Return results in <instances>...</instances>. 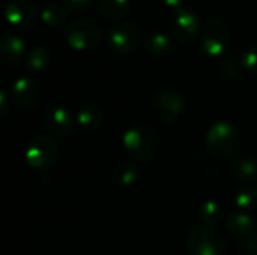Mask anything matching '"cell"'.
Wrapping results in <instances>:
<instances>
[{
	"mask_svg": "<svg viewBox=\"0 0 257 255\" xmlns=\"http://www.w3.org/2000/svg\"><path fill=\"white\" fill-rule=\"evenodd\" d=\"M122 143L126 152L137 161H151L157 150V138L151 128L139 125L125 131Z\"/></svg>",
	"mask_w": 257,
	"mask_h": 255,
	"instance_id": "3",
	"label": "cell"
},
{
	"mask_svg": "<svg viewBox=\"0 0 257 255\" xmlns=\"http://www.w3.org/2000/svg\"><path fill=\"white\" fill-rule=\"evenodd\" d=\"M197 215H199V219H200L202 225L212 227V225H215V224L221 219V216H223V209H221V206H220L218 201H215V200H208V201H205V203L200 204Z\"/></svg>",
	"mask_w": 257,
	"mask_h": 255,
	"instance_id": "19",
	"label": "cell"
},
{
	"mask_svg": "<svg viewBox=\"0 0 257 255\" xmlns=\"http://www.w3.org/2000/svg\"><path fill=\"white\" fill-rule=\"evenodd\" d=\"M42 125L50 135L65 138L74 131V117L65 107H51L42 114Z\"/></svg>",
	"mask_w": 257,
	"mask_h": 255,
	"instance_id": "12",
	"label": "cell"
},
{
	"mask_svg": "<svg viewBox=\"0 0 257 255\" xmlns=\"http://www.w3.org/2000/svg\"><path fill=\"white\" fill-rule=\"evenodd\" d=\"M239 60H241V63H242L244 71L257 74V44L256 45L248 47V48H245V50L242 51Z\"/></svg>",
	"mask_w": 257,
	"mask_h": 255,
	"instance_id": "24",
	"label": "cell"
},
{
	"mask_svg": "<svg viewBox=\"0 0 257 255\" xmlns=\"http://www.w3.org/2000/svg\"><path fill=\"white\" fill-rule=\"evenodd\" d=\"M26 50V44L21 38L8 35L3 36L0 41V62L3 65H14L17 63Z\"/></svg>",
	"mask_w": 257,
	"mask_h": 255,
	"instance_id": "13",
	"label": "cell"
},
{
	"mask_svg": "<svg viewBox=\"0 0 257 255\" xmlns=\"http://www.w3.org/2000/svg\"><path fill=\"white\" fill-rule=\"evenodd\" d=\"M65 39L68 45L77 51L95 48L102 39V29L92 20H75L65 29Z\"/></svg>",
	"mask_w": 257,
	"mask_h": 255,
	"instance_id": "2",
	"label": "cell"
},
{
	"mask_svg": "<svg viewBox=\"0 0 257 255\" xmlns=\"http://www.w3.org/2000/svg\"><path fill=\"white\" fill-rule=\"evenodd\" d=\"M41 20L51 27H60L66 20V12L56 3H48L41 11Z\"/></svg>",
	"mask_w": 257,
	"mask_h": 255,
	"instance_id": "22",
	"label": "cell"
},
{
	"mask_svg": "<svg viewBox=\"0 0 257 255\" xmlns=\"http://www.w3.org/2000/svg\"><path fill=\"white\" fill-rule=\"evenodd\" d=\"M235 204L241 210L257 209V186L254 183H245L235 195Z\"/></svg>",
	"mask_w": 257,
	"mask_h": 255,
	"instance_id": "21",
	"label": "cell"
},
{
	"mask_svg": "<svg viewBox=\"0 0 257 255\" xmlns=\"http://www.w3.org/2000/svg\"><path fill=\"white\" fill-rule=\"evenodd\" d=\"M229 44H230L229 24L220 18L209 20L202 30V50L208 56L217 57L226 53Z\"/></svg>",
	"mask_w": 257,
	"mask_h": 255,
	"instance_id": "5",
	"label": "cell"
},
{
	"mask_svg": "<svg viewBox=\"0 0 257 255\" xmlns=\"http://www.w3.org/2000/svg\"><path fill=\"white\" fill-rule=\"evenodd\" d=\"M241 248H242L247 254H257V231H254L253 234H250L248 237L242 239Z\"/></svg>",
	"mask_w": 257,
	"mask_h": 255,
	"instance_id": "26",
	"label": "cell"
},
{
	"mask_svg": "<svg viewBox=\"0 0 257 255\" xmlns=\"http://www.w3.org/2000/svg\"><path fill=\"white\" fill-rule=\"evenodd\" d=\"M98 11L110 20H120L126 15L131 0H96Z\"/></svg>",
	"mask_w": 257,
	"mask_h": 255,
	"instance_id": "16",
	"label": "cell"
},
{
	"mask_svg": "<svg viewBox=\"0 0 257 255\" xmlns=\"http://www.w3.org/2000/svg\"><path fill=\"white\" fill-rule=\"evenodd\" d=\"M140 177V168L134 164V162H122L119 164L114 170H113V179L116 183L123 185V186H130L134 185Z\"/></svg>",
	"mask_w": 257,
	"mask_h": 255,
	"instance_id": "18",
	"label": "cell"
},
{
	"mask_svg": "<svg viewBox=\"0 0 257 255\" xmlns=\"http://www.w3.org/2000/svg\"><path fill=\"white\" fill-rule=\"evenodd\" d=\"M226 228L232 236L245 239L256 231V224L254 219L247 213H232L226 219Z\"/></svg>",
	"mask_w": 257,
	"mask_h": 255,
	"instance_id": "14",
	"label": "cell"
},
{
	"mask_svg": "<svg viewBox=\"0 0 257 255\" xmlns=\"http://www.w3.org/2000/svg\"><path fill=\"white\" fill-rule=\"evenodd\" d=\"M233 173L244 183H251L257 177V161L247 155L236 158L233 162Z\"/></svg>",
	"mask_w": 257,
	"mask_h": 255,
	"instance_id": "17",
	"label": "cell"
},
{
	"mask_svg": "<svg viewBox=\"0 0 257 255\" xmlns=\"http://www.w3.org/2000/svg\"><path fill=\"white\" fill-rule=\"evenodd\" d=\"M239 138H241L239 131L232 122L220 120L208 129L205 143L211 155L224 158L235 152V149L238 147Z\"/></svg>",
	"mask_w": 257,
	"mask_h": 255,
	"instance_id": "1",
	"label": "cell"
},
{
	"mask_svg": "<svg viewBox=\"0 0 257 255\" xmlns=\"http://www.w3.org/2000/svg\"><path fill=\"white\" fill-rule=\"evenodd\" d=\"M163 3L173 11H178L182 8V0H163Z\"/></svg>",
	"mask_w": 257,
	"mask_h": 255,
	"instance_id": "28",
	"label": "cell"
},
{
	"mask_svg": "<svg viewBox=\"0 0 257 255\" xmlns=\"http://www.w3.org/2000/svg\"><path fill=\"white\" fill-rule=\"evenodd\" d=\"M107 39L114 51L131 53L142 44V32L134 23L117 21L110 27Z\"/></svg>",
	"mask_w": 257,
	"mask_h": 255,
	"instance_id": "7",
	"label": "cell"
},
{
	"mask_svg": "<svg viewBox=\"0 0 257 255\" xmlns=\"http://www.w3.org/2000/svg\"><path fill=\"white\" fill-rule=\"evenodd\" d=\"M48 63H50V53L44 47H35L26 57V65L33 72H39L45 69Z\"/></svg>",
	"mask_w": 257,
	"mask_h": 255,
	"instance_id": "23",
	"label": "cell"
},
{
	"mask_svg": "<svg viewBox=\"0 0 257 255\" xmlns=\"http://www.w3.org/2000/svg\"><path fill=\"white\" fill-rule=\"evenodd\" d=\"M0 102H2V107H0V114L3 116V114H5V111H6V105H5V102H6V96H5V92H3V90L0 92Z\"/></svg>",
	"mask_w": 257,
	"mask_h": 255,
	"instance_id": "29",
	"label": "cell"
},
{
	"mask_svg": "<svg viewBox=\"0 0 257 255\" xmlns=\"http://www.w3.org/2000/svg\"><path fill=\"white\" fill-rule=\"evenodd\" d=\"M41 86L36 80L30 77H21L14 81L11 87V98L18 110L29 111L33 110L41 101Z\"/></svg>",
	"mask_w": 257,
	"mask_h": 255,
	"instance_id": "8",
	"label": "cell"
},
{
	"mask_svg": "<svg viewBox=\"0 0 257 255\" xmlns=\"http://www.w3.org/2000/svg\"><path fill=\"white\" fill-rule=\"evenodd\" d=\"M59 149L50 135H39L33 138L24 152L27 164L35 170H48L57 159Z\"/></svg>",
	"mask_w": 257,
	"mask_h": 255,
	"instance_id": "6",
	"label": "cell"
},
{
	"mask_svg": "<svg viewBox=\"0 0 257 255\" xmlns=\"http://www.w3.org/2000/svg\"><path fill=\"white\" fill-rule=\"evenodd\" d=\"M224 248V237L208 225L194 227L187 236V249L193 255H221Z\"/></svg>",
	"mask_w": 257,
	"mask_h": 255,
	"instance_id": "4",
	"label": "cell"
},
{
	"mask_svg": "<svg viewBox=\"0 0 257 255\" xmlns=\"http://www.w3.org/2000/svg\"><path fill=\"white\" fill-rule=\"evenodd\" d=\"M170 38L163 32H152L145 39L146 50L154 56H164L170 50Z\"/></svg>",
	"mask_w": 257,
	"mask_h": 255,
	"instance_id": "20",
	"label": "cell"
},
{
	"mask_svg": "<svg viewBox=\"0 0 257 255\" xmlns=\"http://www.w3.org/2000/svg\"><path fill=\"white\" fill-rule=\"evenodd\" d=\"M154 107L166 125H173L185 110L184 98L173 90H161L154 98Z\"/></svg>",
	"mask_w": 257,
	"mask_h": 255,
	"instance_id": "9",
	"label": "cell"
},
{
	"mask_svg": "<svg viewBox=\"0 0 257 255\" xmlns=\"http://www.w3.org/2000/svg\"><path fill=\"white\" fill-rule=\"evenodd\" d=\"M199 29H200V23L193 11L187 8H181L173 12L170 18V32L178 41L190 42L197 35Z\"/></svg>",
	"mask_w": 257,
	"mask_h": 255,
	"instance_id": "11",
	"label": "cell"
},
{
	"mask_svg": "<svg viewBox=\"0 0 257 255\" xmlns=\"http://www.w3.org/2000/svg\"><path fill=\"white\" fill-rule=\"evenodd\" d=\"M221 68H223V72L226 74V77H229V78H239L244 71L239 59H227V60H224Z\"/></svg>",
	"mask_w": 257,
	"mask_h": 255,
	"instance_id": "25",
	"label": "cell"
},
{
	"mask_svg": "<svg viewBox=\"0 0 257 255\" xmlns=\"http://www.w3.org/2000/svg\"><path fill=\"white\" fill-rule=\"evenodd\" d=\"M6 20L18 30H29L36 24L38 12L29 0H9L5 8Z\"/></svg>",
	"mask_w": 257,
	"mask_h": 255,
	"instance_id": "10",
	"label": "cell"
},
{
	"mask_svg": "<svg viewBox=\"0 0 257 255\" xmlns=\"http://www.w3.org/2000/svg\"><path fill=\"white\" fill-rule=\"evenodd\" d=\"M104 120V111L96 104H87L77 113V123L84 131L96 129Z\"/></svg>",
	"mask_w": 257,
	"mask_h": 255,
	"instance_id": "15",
	"label": "cell"
},
{
	"mask_svg": "<svg viewBox=\"0 0 257 255\" xmlns=\"http://www.w3.org/2000/svg\"><path fill=\"white\" fill-rule=\"evenodd\" d=\"M62 3L71 11H84L90 6L92 0H62Z\"/></svg>",
	"mask_w": 257,
	"mask_h": 255,
	"instance_id": "27",
	"label": "cell"
}]
</instances>
